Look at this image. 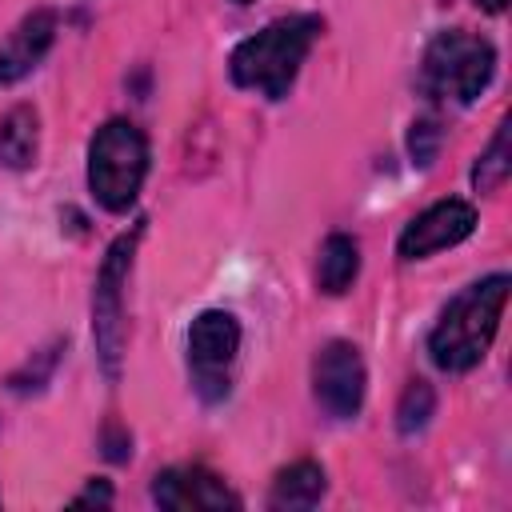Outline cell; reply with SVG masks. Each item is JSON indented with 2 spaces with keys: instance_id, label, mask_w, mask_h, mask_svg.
Wrapping results in <instances>:
<instances>
[{
  "instance_id": "cell-1",
  "label": "cell",
  "mask_w": 512,
  "mask_h": 512,
  "mask_svg": "<svg viewBox=\"0 0 512 512\" xmlns=\"http://www.w3.org/2000/svg\"><path fill=\"white\" fill-rule=\"evenodd\" d=\"M508 288H512V280L504 272H496V276L468 284L464 292H456L448 300V308L440 312V320L428 336V356L436 368L468 372L488 356L500 316H504V304H508Z\"/></svg>"
},
{
  "instance_id": "cell-2",
  "label": "cell",
  "mask_w": 512,
  "mask_h": 512,
  "mask_svg": "<svg viewBox=\"0 0 512 512\" xmlns=\"http://www.w3.org/2000/svg\"><path fill=\"white\" fill-rule=\"evenodd\" d=\"M324 20L312 12H296V16H280L268 28H260L256 36L240 40L236 52L228 56V72L236 88H252L268 100H284L312 40L320 36Z\"/></svg>"
},
{
  "instance_id": "cell-3",
  "label": "cell",
  "mask_w": 512,
  "mask_h": 512,
  "mask_svg": "<svg viewBox=\"0 0 512 512\" xmlns=\"http://www.w3.org/2000/svg\"><path fill=\"white\" fill-rule=\"evenodd\" d=\"M148 176V140L132 120H108L88 144V188L100 208L128 212Z\"/></svg>"
},
{
  "instance_id": "cell-4",
  "label": "cell",
  "mask_w": 512,
  "mask_h": 512,
  "mask_svg": "<svg viewBox=\"0 0 512 512\" xmlns=\"http://www.w3.org/2000/svg\"><path fill=\"white\" fill-rule=\"evenodd\" d=\"M496 72V48L492 40L464 32V28H448L440 32L420 64V88L436 100H452V104H472L488 80Z\"/></svg>"
},
{
  "instance_id": "cell-5",
  "label": "cell",
  "mask_w": 512,
  "mask_h": 512,
  "mask_svg": "<svg viewBox=\"0 0 512 512\" xmlns=\"http://www.w3.org/2000/svg\"><path fill=\"white\" fill-rule=\"evenodd\" d=\"M140 236H144V224H136L132 232L116 236V244L104 252V264H100L96 288H92V340H96V352H100V364H104L108 380L120 376V356H124V284H128V268H132Z\"/></svg>"
},
{
  "instance_id": "cell-6",
  "label": "cell",
  "mask_w": 512,
  "mask_h": 512,
  "mask_svg": "<svg viewBox=\"0 0 512 512\" xmlns=\"http://www.w3.org/2000/svg\"><path fill=\"white\" fill-rule=\"evenodd\" d=\"M240 352V320L224 308H208L188 328V372L200 400L216 404L228 396L232 364Z\"/></svg>"
},
{
  "instance_id": "cell-7",
  "label": "cell",
  "mask_w": 512,
  "mask_h": 512,
  "mask_svg": "<svg viewBox=\"0 0 512 512\" xmlns=\"http://www.w3.org/2000/svg\"><path fill=\"white\" fill-rule=\"evenodd\" d=\"M364 360H360V348L348 344V340H328L320 352H316V364H312V392H316V404L332 416V420H352L364 404Z\"/></svg>"
},
{
  "instance_id": "cell-8",
  "label": "cell",
  "mask_w": 512,
  "mask_h": 512,
  "mask_svg": "<svg viewBox=\"0 0 512 512\" xmlns=\"http://www.w3.org/2000/svg\"><path fill=\"white\" fill-rule=\"evenodd\" d=\"M476 228V208L468 200H440L432 208H424L396 240L400 260H424L440 248H452L460 240H468Z\"/></svg>"
},
{
  "instance_id": "cell-9",
  "label": "cell",
  "mask_w": 512,
  "mask_h": 512,
  "mask_svg": "<svg viewBox=\"0 0 512 512\" xmlns=\"http://www.w3.org/2000/svg\"><path fill=\"white\" fill-rule=\"evenodd\" d=\"M152 500L168 512H220L240 508L244 500L208 468H164L152 480Z\"/></svg>"
},
{
  "instance_id": "cell-10",
  "label": "cell",
  "mask_w": 512,
  "mask_h": 512,
  "mask_svg": "<svg viewBox=\"0 0 512 512\" xmlns=\"http://www.w3.org/2000/svg\"><path fill=\"white\" fill-rule=\"evenodd\" d=\"M56 40V12L52 8H36L28 12L4 40H0V84H16L20 76H28L52 48Z\"/></svg>"
},
{
  "instance_id": "cell-11",
  "label": "cell",
  "mask_w": 512,
  "mask_h": 512,
  "mask_svg": "<svg viewBox=\"0 0 512 512\" xmlns=\"http://www.w3.org/2000/svg\"><path fill=\"white\" fill-rule=\"evenodd\" d=\"M324 488H328L324 468L316 460H296V464H288V468L276 472L272 492H268V508H276V512L312 508V504H320Z\"/></svg>"
},
{
  "instance_id": "cell-12",
  "label": "cell",
  "mask_w": 512,
  "mask_h": 512,
  "mask_svg": "<svg viewBox=\"0 0 512 512\" xmlns=\"http://www.w3.org/2000/svg\"><path fill=\"white\" fill-rule=\"evenodd\" d=\"M360 272V244L348 236V232H332L324 244H320V260H316V284L320 292L328 296H340L352 288Z\"/></svg>"
},
{
  "instance_id": "cell-13",
  "label": "cell",
  "mask_w": 512,
  "mask_h": 512,
  "mask_svg": "<svg viewBox=\"0 0 512 512\" xmlns=\"http://www.w3.org/2000/svg\"><path fill=\"white\" fill-rule=\"evenodd\" d=\"M36 148H40V116L32 104H16L0 120V164L28 168L36 164Z\"/></svg>"
},
{
  "instance_id": "cell-14",
  "label": "cell",
  "mask_w": 512,
  "mask_h": 512,
  "mask_svg": "<svg viewBox=\"0 0 512 512\" xmlns=\"http://www.w3.org/2000/svg\"><path fill=\"white\" fill-rule=\"evenodd\" d=\"M508 132H512V124H508V120H500V128H496V136H492V144H488V148H484V156L476 160V168H472V188H476V192H496V188L508 180V172H512Z\"/></svg>"
},
{
  "instance_id": "cell-15",
  "label": "cell",
  "mask_w": 512,
  "mask_h": 512,
  "mask_svg": "<svg viewBox=\"0 0 512 512\" xmlns=\"http://www.w3.org/2000/svg\"><path fill=\"white\" fill-rule=\"evenodd\" d=\"M432 412H436V392H432V384H428V380H412V384L404 388L400 404H396V428H400L404 436H416V432L432 420Z\"/></svg>"
},
{
  "instance_id": "cell-16",
  "label": "cell",
  "mask_w": 512,
  "mask_h": 512,
  "mask_svg": "<svg viewBox=\"0 0 512 512\" xmlns=\"http://www.w3.org/2000/svg\"><path fill=\"white\" fill-rule=\"evenodd\" d=\"M436 140H440L436 124H432V120H416V124H412V136H408L412 160H416V164H432V156H436Z\"/></svg>"
},
{
  "instance_id": "cell-17",
  "label": "cell",
  "mask_w": 512,
  "mask_h": 512,
  "mask_svg": "<svg viewBox=\"0 0 512 512\" xmlns=\"http://www.w3.org/2000/svg\"><path fill=\"white\" fill-rule=\"evenodd\" d=\"M72 504H112V488H108L104 480H92V484H88Z\"/></svg>"
},
{
  "instance_id": "cell-18",
  "label": "cell",
  "mask_w": 512,
  "mask_h": 512,
  "mask_svg": "<svg viewBox=\"0 0 512 512\" xmlns=\"http://www.w3.org/2000/svg\"><path fill=\"white\" fill-rule=\"evenodd\" d=\"M476 4H480L484 12H504V4H508V0H476Z\"/></svg>"
},
{
  "instance_id": "cell-19",
  "label": "cell",
  "mask_w": 512,
  "mask_h": 512,
  "mask_svg": "<svg viewBox=\"0 0 512 512\" xmlns=\"http://www.w3.org/2000/svg\"><path fill=\"white\" fill-rule=\"evenodd\" d=\"M236 4H252V0H236Z\"/></svg>"
}]
</instances>
